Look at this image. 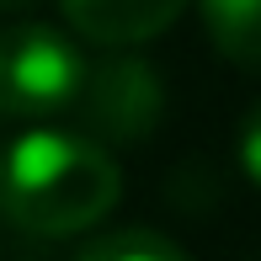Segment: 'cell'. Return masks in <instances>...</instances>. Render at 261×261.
I'll return each mask as SVG.
<instances>
[{
	"label": "cell",
	"instance_id": "6da1fadb",
	"mask_svg": "<svg viewBox=\"0 0 261 261\" xmlns=\"http://www.w3.org/2000/svg\"><path fill=\"white\" fill-rule=\"evenodd\" d=\"M123 197L112 155L86 134L32 128L0 155V213L16 229L59 240L101 224Z\"/></svg>",
	"mask_w": 261,
	"mask_h": 261
},
{
	"label": "cell",
	"instance_id": "7a4b0ae2",
	"mask_svg": "<svg viewBox=\"0 0 261 261\" xmlns=\"http://www.w3.org/2000/svg\"><path fill=\"white\" fill-rule=\"evenodd\" d=\"M86 86V59L54 27L21 21L0 32V117H38L69 112Z\"/></svg>",
	"mask_w": 261,
	"mask_h": 261
},
{
	"label": "cell",
	"instance_id": "3957f363",
	"mask_svg": "<svg viewBox=\"0 0 261 261\" xmlns=\"http://www.w3.org/2000/svg\"><path fill=\"white\" fill-rule=\"evenodd\" d=\"M165 112V91L160 75L134 54H112L101 64L86 69V86H80L75 117H80V134L96 139V144H139V139L155 134Z\"/></svg>",
	"mask_w": 261,
	"mask_h": 261
},
{
	"label": "cell",
	"instance_id": "277c9868",
	"mask_svg": "<svg viewBox=\"0 0 261 261\" xmlns=\"http://www.w3.org/2000/svg\"><path fill=\"white\" fill-rule=\"evenodd\" d=\"M69 27L101 48H134L149 43L187 11V0H59Z\"/></svg>",
	"mask_w": 261,
	"mask_h": 261
},
{
	"label": "cell",
	"instance_id": "5b68a950",
	"mask_svg": "<svg viewBox=\"0 0 261 261\" xmlns=\"http://www.w3.org/2000/svg\"><path fill=\"white\" fill-rule=\"evenodd\" d=\"M203 21L229 64L261 75V0H203Z\"/></svg>",
	"mask_w": 261,
	"mask_h": 261
},
{
	"label": "cell",
	"instance_id": "8992f818",
	"mask_svg": "<svg viewBox=\"0 0 261 261\" xmlns=\"http://www.w3.org/2000/svg\"><path fill=\"white\" fill-rule=\"evenodd\" d=\"M75 261H187V251L155 229H112L101 240H91Z\"/></svg>",
	"mask_w": 261,
	"mask_h": 261
},
{
	"label": "cell",
	"instance_id": "52a82bcc",
	"mask_svg": "<svg viewBox=\"0 0 261 261\" xmlns=\"http://www.w3.org/2000/svg\"><path fill=\"white\" fill-rule=\"evenodd\" d=\"M240 165L251 181H261V107H251V117L240 128Z\"/></svg>",
	"mask_w": 261,
	"mask_h": 261
},
{
	"label": "cell",
	"instance_id": "ba28073f",
	"mask_svg": "<svg viewBox=\"0 0 261 261\" xmlns=\"http://www.w3.org/2000/svg\"><path fill=\"white\" fill-rule=\"evenodd\" d=\"M0 6H21V0H0Z\"/></svg>",
	"mask_w": 261,
	"mask_h": 261
},
{
	"label": "cell",
	"instance_id": "9c48e42d",
	"mask_svg": "<svg viewBox=\"0 0 261 261\" xmlns=\"http://www.w3.org/2000/svg\"><path fill=\"white\" fill-rule=\"evenodd\" d=\"M0 155H6V149H0Z\"/></svg>",
	"mask_w": 261,
	"mask_h": 261
}]
</instances>
